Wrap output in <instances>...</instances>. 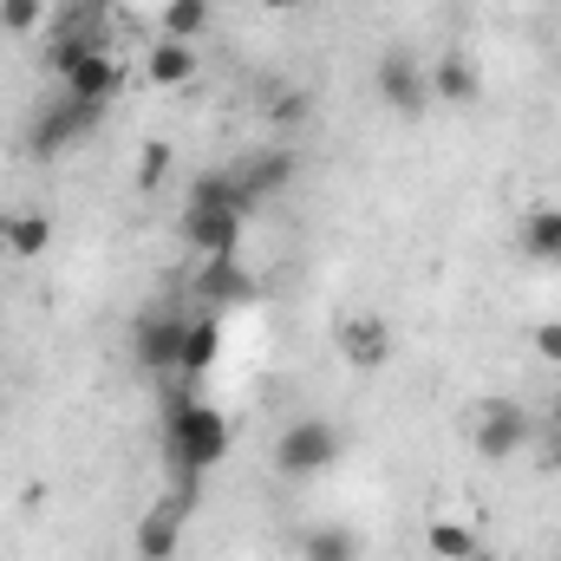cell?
Returning <instances> with one entry per match:
<instances>
[{
	"label": "cell",
	"instance_id": "cell-1",
	"mask_svg": "<svg viewBox=\"0 0 561 561\" xmlns=\"http://www.w3.org/2000/svg\"><path fill=\"white\" fill-rule=\"evenodd\" d=\"M163 457L176 470V496H196V477L216 470L229 457V412H216L209 399H196L190 386L170 392V419H163Z\"/></svg>",
	"mask_w": 561,
	"mask_h": 561
},
{
	"label": "cell",
	"instance_id": "cell-2",
	"mask_svg": "<svg viewBox=\"0 0 561 561\" xmlns=\"http://www.w3.org/2000/svg\"><path fill=\"white\" fill-rule=\"evenodd\" d=\"M340 450H346V437L333 419H294L275 444V470L280 477H320L340 463Z\"/></svg>",
	"mask_w": 561,
	"mask_h": 561
},
{
	"label": "cell",
	"instance_id": "cell-3",
	"mask_svg": "<svg viewBox=\"0 0 561 561\" xmlns=\"http://www.w3.org/2000/svg\"><path fill=\"white\" fill-rule=\"evenodd\" d=\"M373 92H379V105H386V112L419 118L424 105H431V66H419L405 46H392V53L373 66Z\"/></svg>",
	"mask_w": 561,
	"mask_h": 561
},
{
	"label": "cell",
	"instance_id": "cell-4",
	"mask_svg": "<svg viewBox=\"0 0 561 561\" xmlns=\"http://www.w3.org/2000/svg\"><path fill=\"white\" fill-rule=\"evenodd\" d=\"M99 112H105V105H85V99L59 92V99H53V105L39 112V125H33V138H26V150H33V157H59V150H72L79 138H92Z\"/></svg>",
	"mask_w": 561,
	"mask_h": 561
},
{
	"label": "cell",
	"instance_id": "cell-5",
	"mask_svg": "<svg viewBox=\"0 0 561 561\" xmlns=\"http://www.w3.org/2000/svg\"><path fill=\"white\" fill-rule=\"evenodd\" d=\"M59 79H66V92L85 99V105H105V99L125 85V72H118V59H112L105 46H59Z\"/></svg>",
	"mask_w": 561,
	"mask_h": 561
},
{
	"label": "cell",
	"instance_id": "cell-6",
	"mask_svg": "<svg viewBox=\"0 0 561 561\" xmlns=\"http://www.w3.org/2000/svg\"><path fill=\"white\" fill-rule=\"evenodd\" d=\"M183 523H190V496H157L138 523V561H176V542H183Z\"/></svg>",
	"mask_w": 561,
	"mask_h": 561
},
{
	"label": "cell",
	"instance_id": "cell-7",
	"mask_svg": "<svg viewBox=\"0 0 561 561\" xmlns=\"http://www.w3.org/2000/svg\"><path fill=\"white\" fill-rule=\"evenodd\" d=\"M183 313L176 307H150L138 320V359H144V373H176L183 366Z\"/></svg>",
	"mask_w": 561,
	"mask_h": 561
},
{
	"label": "cell",
	"instance_id": "cell-8",
	"mask_svg": "<svg viewBox=\"0 0 561 561\" xmlns=\"http://www.w3.org/2000/svg\"><path fill=\"white\" fill-rule=\"evenodd\" d=\"M529 412L516 405V399H490L483 412H477V450L483 457H516L523 444H529Z\"/></svg>",
	"mask_w": 561,
	"mask_h": 561
},
{
	"label": "cell",
	"instance_id": "cell-9",
	"mask_svg": "<svg viewBox=\"0 0 561 561\" xmlns=\"http://www.w3.org/2000/svg\"><path fill=\"white\" fill-rule=\"evenodd\" d=\"M340 353H346L359 373H379V366L392 359V327H386L379 313H353V320L340 327Z\"/></svg>",
	"mask_w": 561,
	"mask_h": 561
},
{
	"label": "cell",
	"instance_id": "cell-10",
	"mask_svg": "<svg viewBox=\"0 0 561 561\" xmlns=\"http://www.w3.org/2000/svg\"><path fill=\"white\" fill-rule=\"evenodd\" d=\"M431 99H437V105H477V99H483V79H477L470 53H444V59L431 66Z\"/></svg>",
	"mask_w": 561,
	"mask_h": 561
},
{
	"label": "cell",
	"instance_id": "cell-11",
	"mask_svg": "<svg viewBox=\"0 0 561 561\" xmlns=\"http://www.w3.org/2000/svg\"><path fill=\"white\" fill-rule=\"evenodd\" d=\"M216 353H222V327H216V313H196L190 327H183V379H196V373H209L216 366Z\"/></svg>",
	"mask_w": 561,
	"mask_h": 561
},
{
	"label": "cell",
	"instance_id": "cell-12",
	"mask_svg": "<svg viewBox=\"0 0 561 561\" xmlns=\"http://www.w3.org/2000/svg\"><path fill=\"white\" fill-rule=\"evenodd\" d=\"M144 79H150V85H190V79H196V53H190L183 39H157L150 59H144Z\"/></svg>",
	"mask_w": 561,
	"mask_h": 561
},
{
	"label": "cell",
	"instance_id": "cell-13",
	"mask_svg": "<svg viewBox=\"0 0 561 561\" xmlns=\"http://www.w3.org/2000/svg\"><path fill=\"white\" fill-rule=\"evenodd\" d=\"M294 176V157L287 150H262V157H249L242 170H236V183L249 190V203H262V196H275L280 183Z\"/></svg>",
	"mask_w": 561,
	"mask_h": 561
},
{
	"label": "cell",
	"instance_id": "cell-14",
	"mask_svg": "<svg viewBox=\"0 0 561 561\" xmlns=\"http://www.w3.org/2000/svg\"><path fill=\"white\" fill-rule=\"evenodd\" d=\"M242 294H249V275H242L236 255H209V262H203V300H209V307L242 300Z\"/></svg>",
	"mask_w": 561,
	"mask_h": 561
},
{
	"label": "cell",
	"instance_id": "cell-15",
	"mask_svg": "<svg viewBox=\"0 0 561 561\" xmlns=\"http://www.w3.org/2000/svg\"><path fill=\"white\" fill-rule=\"evenodd\" d=\"M424 542H431V556L437 561H470L477 556V529L457 523V516H437V523L424 529Z\"/></svg>",
	"mask_w": 561,
	"mask_h": 561
},
{
	"label": "cell",
	"instance_id": "cell-16",
	"mask_svg": "<svg viewBox=\"0 0 561 561\" xmlns=\"http://www.w3.org/2000/svg\"><path fill=\"white\" fill-rule=\"evenodd\" d=\"M523 249L536 262H561V209H529L523 216Z\"/></svg>",
	"mask_w": 561,
	"mask_h": 561
},
{
	"label": "cell",
	"instance_id": "cell-17",
	"mask_svg": "<svg viewBox=\"0 0 561 561\" xmlns=\"http://www.w3.org/2000/svg\"><path fill=\"white\" fill-rule=\"evenodd\" d=\"M46 242H53V222H46L39 209H26V216H7V249H13L20 262L46 255Z\"/></svg>",
	"mask_w": 561,
	"mask_h": 561
},
{
	"label": "cell",
	"instance_id": "cell-18",
	"mask_svg": "<svg viewBox=\"0 0 561 561\" xmlns=\"http://www.w3.org/2000/svg\"><path fill=\"white\" fill-rule=\"evenodd\" d=\"M209 26V0H163V39H196Z\"/></svg>",
	"mask_w": 561,
	"mask_h": 561
},
{
	"label": "cell",
	"instance_id": "cell-19",
	"mask_svg": "<svg viewBox=\"0 0 561 561\" xmlns=\"http://www.w3.org/2000/svg\"><path fill=\"white\" fill-rule=\"evenodd\" d=\"M300 556L307 561H359V542H353V529H307Z\"/></svg>",
	"mask_w": 561,
	"mask_h": 561
},
{
	"label": "cell",
	"instance_id": "cell-20",
	"mask_svg": "<svg viewBox=\"0 0 561 561\" xmlns=\"http://www.w3.org/2000/svg\"><path fill=\"white\" fill-rule=\"evenodd\" d=\"M46 20V0H0V33H33Z\"/></svg>",
	"mask_w": 561,
	"mask_h": 561
},
{
	"label": "cell",
	"instance_id": "cell-21",
	"mask_svg": "<svg viewBox=\"0 0 561 561\" xmlns=\"http://www.w3.org/2000/svg\"><path fill=\"white\" fill-rule=\"evenodd\" d=\"M536 353H542L549 366H561V320H542V327H536Z\"/></svg>",
	"mask_w": 561,
	"mask_h": 561
},
{
	"label": "cell",
	"instance_id": "cell-22",
	"mask_svg": "<svg viewBox=\"0 0 561 561\" xmlns=\"http://www.w3.org/2000/svg\"><path fill=\"white\" fill-rule=\"evenodd\" d=\"M163 163H170V150H163V144H150V150H144V190H157V183H163Z\"/></svg>",
	"mask_w": 561,
	"mask_h": 561
},
{
	"label": "cell",
	"instance_id": "cell-23",
	"mask_svg": "<svg viewBox=\"0 0 561 561\" xmlns=\"http://www.w3.org/2000/svg\"><path fill=\"white\" fill-rule=\"evenodd\" d=\"M275 118H307V99L300 92H275Z\"/></svg>",
	"mask_w": 561,
	"mask_h": 561
},
{
	"label": "cell",
	"instance_id": "cell-24",
	"mask_svg": "<svg viewBox=\"0 0 561 561\" xmlns=\"http://www.w3.org/2000/svg\"><path fill=\"white\" fill-rule=\"evenodd\" d=\"M268 13H294V7H307V0H262Z\"/></svg>",
	"mask_w": 561,
	"mask_h": 561
},
{
	"label": "cell",
	"instance_id": "cell-25",
	"mask_svg": "<svg viewBox=\"0 0 561 561\" xmlns=\"http://www.w3.org/2000/svg\"><path fill=\"white\" fill-rule=\"evenodd\" d=\"M549 470L561 477V431H556V444H549Z\"/></svg>",
	"mask_w": 561,
	"mask_h": 561
},
{
	"label": "cell",
	"instance_id": "cell-26",
	"mask_svg": "<svg viewBox=\"0 0 561 561\" xmlns=\"http://www.w3.org/2000/svg\"><path fill=\"white\" fill-rule=\"evenodd\" d=\"M556 431H561V399H556Z\"/></svg>",
	"mask_w": 561,
	"mask_h": 561
},
{
	"label": "cell",
	"instance_id": "cell-27",
	"mask_svg": "<svg viewBox=\"0 0 561 561\" xmlns=\"http://www.w3.org/2000/svg\"><path fill=\"white\" fill-rule=\"evenodd\" d=\"M470 561H483V556H470Z\"/></svg>",
	"mask_w": 561,
	"mask_h": 561
}]
</instances>
